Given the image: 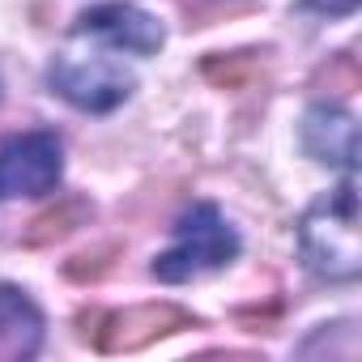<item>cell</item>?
<instances>
[{"mask_svg": "<svg viewBox=\"0 0 362 362\" xmlns=\"http://www.w3.org/2000/svg\"><path fill=\"white\" fill-rule=\"evenodd\" d=\"M47 81L64 103H73L77 111H94V115L115 111L136 86L132 69L115 56V47H107L103 39H94L86 30L69 35V43L52 60Z\"/></svg>", "mask_w": 362, "mask_h": 362, "instance_id": "obj_1", "label": "cell"}, {"mask_svg": "<svg viewBox=\"0 0 362 362\" xmlns=\"http://www.w3.org/2000/svg\"><path fill=\"white\" fill-rule=\"evenodd\" d=\"M303 264L324 281H358L362 243H358V184L345 179L341 188L320 197L298 222Z\"/></svg>", "mask_w": 362, "mask_h": 362, "instance_id": "obj_2", "label": "cell"}, {"mask_svg": "<svg viewBox=\"0 0 362 362\" xmlns=\"http://www.w3.org/2000/svg\"><path fill=\"white\" fill-rule=\"evenodd\" d=\"M235 256H239V235L218 214V205H192L175 226V243L162 256H153L149 273L158 281L179 286V281H192V277L226 269Z\"/></svg>", "mask_w": 362, "mask_h": 362, "instance_id": "obj_3", "label": "cell"}, {"mask_svg": "<svg viewBox=\"0 0 362 362\" xmlns=\"http://www.w3.org/2000/svg\"><path fill=\"white\" fill-rule=\"evenodd\" d=\"M64 175V149L56 132H22L0 145V201L43 197Z\"/></svg>", "mask_w": 362, "mask_h": 362, "instance_id": "obj_4", "label": "cell"}, {"mask_svg": "<svg viewBox=\"0 0 362 362\" xmlns=\"http://www.w3.org/2000/svg\"><path fill=\"white\" fill-rule=\"evenodd\" d=\"M98 324L103 328H94V345L103 354H132V349H145L179 328H192V315L175 303H141V307L98 315Z\"/></svg>", "mask_w": 362, "mask_h": 362, "instance_id": "obj_5", "label": "cell"}, {"mask_svg": "<svg viewBox=\"0 0 362 362\" xmlns=\"http://www.w3.org/2000/svg\"><path fill=\"white\" fill-rule=\"evenodd\" d=\"M77 30H86V35H94L107 47L128 52V56H153L162 47V39H166L162 26H158V18H149L136 5H119V0L98 5V9H86L77 18Z\"/></svg>", "mask_w": 362, "mask_h": 362, "instance_id": "obj_6", "label": "cell"}, {"mask_svg": "<svg viewBox=\"0 0 362 362\" xmlns=\"http://www.w3.org/2000/svg\"><path fill=\"white\" fill-rule=\"evenodd\" d=\"M303 149L315 158V162H328V166H341V170H354L358 166V124L345 107H311L303 115Z\"/></svg>", "mask_w": 362, "mask_h": 362, "instance_id": "obj_7", "label": "cell"}, {"mask_svg": "<svg viewBox=\"0 0 362 362\" xmlns=\"http://www.w3.org/2000/svg\"><path fill=\"white\" fill-rule=\"evenodd\" d=\"M43 345V311L18 286H0V358H35Z\"/></svg>", "mask_w": 362, "mask_h": 362, "instance_id": "obj_8", "label": "cell"}, {"mask_svg": "<svg viewBox=\"0 0 362 362\" xmlns=\"http://www.w3.org/2000/svg\"><path fill=\"white\" fill-rule=\"evenodd\" d=\"M90 218H94V209H90L86 197H64L56 209H47V214H39V218L30 222V230L22 235V243H26V247H47V243L73 235L77 226H86Z\"/></svg>", "mask_w": 362, "mask_h": 362, "instance_id": "obj_9", "label": "cell"}, {"mask_svg": "<svg viewBox=\"0 0 362 362\" xmlns=\"http://www.w3.org/2000/svg\"><path fill=\"white\" fill-rule=\"evenodd\" d=\"M247 69H252V60H247V56H230V60H205V77H209V81H218V86H239Z\"/></svg>", "mask_w": 362, "mask_h": 362, "instance_id": "obj_10", "label": "cell"}, {"mask_svg": "<svg viewBox=\"0 0 362 362\" xmlns=\"http://www.w3.org/2000/svg\"><path fill=\"white\" fill-rule=\"evenodd\" d=\"M307 5H311L315 13H332V18H341V13H354V9H358V0H307Z\"/></svg>", "mask_w": 362, "mask_h": 362, "instance_id": "obj_11", "label": "cell"}]
</instances>
